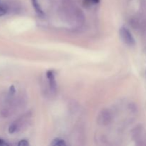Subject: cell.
<instances>
[{
  "mask_svg": "<svg viewBox=\"0 0 146 146\" xmlns=\"http://www.w3.org/2000/svg\"><path fill=\"white\" fill-rule=\"evenodd\" d=\"M14 93H15V88H14V86H11L9 88V94H11V95H13Z\"/></svg>",
  "mask_w": 146,
  "mask_h": 146,
  "instance_id": "obj_9",
  "label": "cell"
},
{
  "mask_svg": "<svg viewBox=\"0 0 146 146\" xmlns=\"http://www.w3.org/2000/svg\"><path fill=\"white\" fill-rule=\"evenodd\" d=\"M17 145L19 146H27L29 145V143L28 141H26V140H21V141H20L18 143Z\"/></svg>",
  "mask_w": 146,
  "mask_h": 146,
  "instance_id": "obj_8",
  "label": "cell"
},
{
  "mask_svg": "<svg viewBox=\"0 0 146 146\" xmlns=\"http://www.w3.org/2000/svg\"><path fill=\"white\" fill-rule=\"evenodd\" d=\"M32 4H33V7H34V8L35 9V11L38 13V14H39V15H41V16L44 15V11H43L41 7H40L39 4H38V0H32Z\"/></svg>",
  "mask_w": 146,
  "mask_h": 146,
  "instance_id": "obj_4",
  "label": "cell"
},
{
  "mask_svg": "<svg viewBox=\"0 0 146 146\" xmlns=\"http://www.w3.org/2000/svg\"><path fill=\"white\" fill-rule=\"evenodd\" d=\"M8 11V7L6 5L0 6V17L6 14Z\"/></svg>",
  "mask_w": 146,
  "mask_h": 146,
  "instance_id": "obj_7",
  "label": "cell"
},
{
  "mask_svg": "<svg viewBox=\"0 0 146 146\" xmlns=\"http://www.w3.org/2000/svg\"><path fill=\"white\" fill-rule=\"evenodd\" d=\"M19 129L18 124L16 123H14L11 124L9 127V133H14L15 132H17Z\"/></svg>",
  "mask_w": 146,
  "mask_h": 146,
  "instance_id": "obj_6",
  "label": "cell"
},
{
  "mask_svg": "<svg viewBox=\"0 0 146 146\" xmlns=\"http://www.w3.org/2000/svg\"><path fill=\"white\" fill-rule=\"evenodd\" d=\"M46 76L48 79L50 88H51L52 91H56V82L55 76H54V71H48L46 73Z\"/></svg>",
  "mask_w": 146,
  "mask_h": 146,
  "instance_id": "obj_3",
  "label": "cell"
},
{
  "mask_svg": "<svg viewBox=\"0 0 146 146\" xmlns=\"http://www.w3.org/2000/svg\"><path fill=\"white\" fill-rule=\"evenodd\" d=\"M111 121V115L108 110H103L100 113L98 121L101 125H108Z\"/></svg>",
  "mask_w": 146,
  "mask_h": 146,
  "instance_id": "obj_2",
  "label": "cell"
},
{
  "mask_svg": "<svg viewBox=\"0 0 146 146\" xmlns=\"http://www.w3.org/2000/svg\"><path fill=\"white\" fill-rule=\"evenodd\" d=\"M120 36L125 44L128 46L135 45V41L131 31L125 27H122L120 29Z\"/></svg>",
  "mask_w": 146,
  "mask_h": 146,
  "instance_id": "obj_1",
  "label": "cell"
},
{
  "mask_svg": "<svg viewBox=\"0 0 146 146\" xmlns=\"http://www.w3.org/2000/svg\"><path fill=\"white\" fill-rule=\"evenodd\" d=\"M51 145H56V146H62L66 145V143L64 142V140L60 139V138H56L51 143Z\"/></svg>",
  "mask_w": 146,
  "mask_h": 146,
  "instance_id": "obj_5",
  "label": "cell"
},
{
  "mask_svg": "<svg viewBox=\"0 0 146 146\" xmlns=\"http://www.w3.org/2000/svg\"><path fill=\"white\" fill-rule=\"evenodd\" d=\"M0 145H9V144L6 143L4 140L0 139Z\"/></svg>",
  "mask_w": 146,
  "mask_h": 146,
  "instance_id": "obj_10",
  "label": "cell"
}]
</instances>
